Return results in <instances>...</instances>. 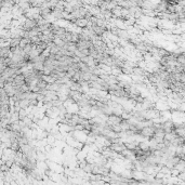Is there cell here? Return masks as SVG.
<instances>
[{"label": "cell", "mask_w": 185, "mask_h": 185, "mask_svg": "<svg viewBox=\"0 0 185 185\" xmlns=\"http://www.w3.org/2000/svg\"><path fill=\"white\" fill-rule=\"evenodd\" d=\"M140 134L143 135V136H146V138H153V135L155 133V128L154 126H146L144 128L140 129Z\"/></svg>", "instance_id": "cell-1"}, {"label": "cell", "mask_w": 185, "mask_h": 185, "mask_svg": "<svg viewBox=\"0 0 185 185\" xmlns=\"http://www.w3.org/2000/svg\"><path fill=\"white\" fill-rule=\"evenodd\" d=\"M37 27V21L35 19H29L26 20L25 23H24V28L25 30H30V29Z\"/></svg>", "instance_id": "cell-2"}, {"label": "cell", "mask_w": 185, "mask_h": 185, "mask_svg": "<svg viewBox=\"0 0 185 185\" xmlns=\"http://www.w3.org/2000/svg\"><path fill=\"white\" fill-rule=\"evenodd\" d=\"M11 53V48L8 46V47H1L0 48V57L2 59H6L8 57Z\"/></svg>", "instance_id": "cell-3"}, {"label": "cell", "mask_w": 185, "mask_h": 185, "mask_svg": "<svg viewBox=\"0 0 185 185\" xmlns=\"http://www.w3.org/2000/svg\"><path fill=\"white\" fill-rule=\"evenodd\" d=\"M76 25L79 26V27H86V26L89 24V21H87V20L83 17V19H77L75 21Z\"/></svg>", "instance_id": "cell-4"}, {"label": "cell", "mask_w": 185, "mask_h": 185, "mask_svg": "<svg viewBox=\"0 0 185 185\" xmlns=\"http://www.w3.org/2000/svg\"><path fill=\"white\" fill-rule=\"evenodd\" d=\"M65 1H66V0H65Z\"/></svg>", "instance_id": "cell-5"}]
</instances>
